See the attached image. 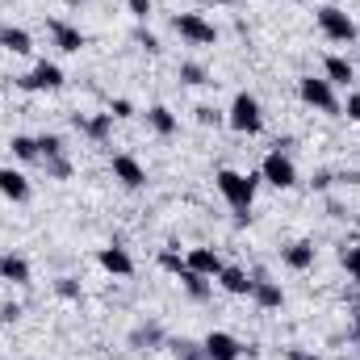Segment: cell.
Masks as SVG:
<instances>
[{
	"mask_svg": "<svg viewBox=\"0 0 360 360\" xmlns=\"http://www.w3.org/2000/svg\"><path fill=\"white\" fill-rule=\"evenodd\" d=\"M38 151H42V160H59L68 147H63V139H59V134H38Z\"/></svg>",
	"mask_w": 360,
	"mask_h": 360,
	"instance_id": "obj_25",
	"label": "cell"
},
{
	"mask_svg": "<svg viewBox=\"0 0 360 360\" xmlns=\"http://www.w3.org/2000/svg\"><path fill=\"white\" fill-rule=\"evenodd\" d=\"M134 42H139L147 55H160V38H155L151 30H139V34H134Z\"/></svg>",
	"mask_w": 360,
	"mask_h": 360,
	"instance_id": "obj_31",
	"label": "cell"
},
{
	"mask_svg": "<svg viewBox=\"0 0 360 360\" xmlns=\"http://www.w3.org/2000/svg\"><path fill=\"white\" fill-rule=\"evenodd\" d=\"M0 197H8V201H30V180L25 172H17V168H0Z\"/></svg>",
	"mask_w": 360,
	"mask_h": 360,
	"instance_id": "obj_16",
	"label": "cell"
},
{
	"mask_svg": "<svg viewBox=\"0 0 360 360\" xmlns=\"http://www.w3.org/2000/svg\"><path fill=\"white\" fill-rule=\"evenodd\" d=\"M260 180H269L272 188H293L297 184V168H293V160H289V151H269L264 155V164H260Z\"/></svg>",
	"mask_w": 360,
	"mask_h": 360,
	"instance_id": "obj_6",
	"label": "cell"
},
{
	"mask_svg": "<svg viewBox=\"0 0 360 360\" xmlns=\"http://www.w3.org/2000/svg\"><path fill=\"white\" fill-rule=\"evenodd\" d=\"M109 113H113V122H126V117H134V105H130L126 96H117V101L109 105Z\"/></svg>",
	"mask_w": 360,
	"mask_h": 360,
	"instance_id": "obj_32",
	"label": "cell"
},
{
	"mask_svg": "<svg viewBox=\"0 0 360 360\" xmlns=\"http://www.w3.org/2000/svg\"><path fill=\"white\" fill-rule=\"evenodd\" d=\"M340 260H344V269H348V276H352V281L360 285V243H352V248H344V256H340Z\"/></svg>",
	"mask_w": 360,
	"mask_h": 360,
	"instance_id": "obj_28",
	"label": "cell"
},
{
	"mask_svg": "<svg viewBox=\"0 0 360 360\" xmlns=\"http://www.w3.org/2000/svg\"><path fill=\"white\" fill-rule=\"evenodd\" d=\"M42 168H46V176H55V180H68L72 176V164L59 155V160H42Z\"/></svg>",
	"mask_w": 360,
	"mask_h": 360,
	"instance_id": "obj_30",
	"label": "cell"
},
{
	"mask_svg": "<svg viewBox=\"0 0 360 360\" xmlns=\"http://www.w3.org/2000/svg\"><path fill=\"white\" fill-rule=\"evenodd\" d=\"M252 302L260 310H281L285 306V289L276 281H269V272H252Z\"/></svg>",
	"mask_w": 360,
	"mask_h": 360,
	"instance_id": "obj_10",
	"label": "cell"
},
{
	"mask_svg": "<svg viewBox=\"0 0 360 360\" xmlns=\"http://www.w3.org/2000/svg\"><path fill=\"white\" fill-rule=\"evenodd\" d=\"M323 80L335 84V89H348V84L356 80V72H352V63H348L344 55H327V59H323Z\"/></svg>",
	"mask_w": 360,
	"mask_h": 360,
	"instance_id": "obj_15",
	"label": "cell"
},
{
	"mask_svg": "<svg viewBox=\"0 0 360 360\" xmlns=\"http://www.w3.org/2000/svg\"><path fill=\"white\" fill-rule=\"evenodd\" d=\"M172 352H176V360H205L201 344H188V340H172Z\"/></svg>",
	"mask_w": 360,
	"mask_h": 360,
	"instance_id": "obj_27",
	"label": "cell"
},
{
	"mask_svg": "<svg viewBox=\"0 0 360 360\" xmlns=\"http://www.w3.org/2000/svg\"><path fill=\"white\" fill-rule=\"evenodd\" d=\"M160 269L172 272V276H180V272H184V256H180V252H172V248H168V252H160Z\"/></svg>",
	"mask_w": 360,
	"mask_h": 360,
	"instance_id": "obj_29",
	"label": "cell"
},
{
	"mask_svg": "<svg viewBox=\"0 0 360 360\" xmlns=\"http://www.w3.org/2000/svg\"><path fill=\"white\" fill-rule=\"evenodd\" d=\"M218 285L226 293H235V297H252V276H248V269H239V264H226V269L218 272Z\"/></svg>",
	"mask_w": 360,
	"mask_h": 360,
	"instance_id": "obj_18",
	"label": "cell"
},
{
	"mask_svg": "<svg viewBox=\"0 0 360 360\" xmlns=\"http://www.w3.org/2000/svg\"><path fill=\"white\" fill-rule=\"evenodd\" d=\"M147 126H151V130H155L160 139H172V134L180 130L176 113H172L168 105H151V109H147Z\"/></svg>",
	"mask_w": 360,
	"mask_h": 360,
	"instance_id": "obj_20",
	"label": "cell"
},
{
	"mask_svg": "<svg viewBox=\"0 0 360 360\" xmlns=\"http://www.w3.org/2000/svg\"><path fill=\"white\" fill-rule=\"evenodd\" d=\"M46 34H51V42H55L63 55H80V51L89 46L84 30H80V25H72V21H59V17H51V21H46Z\"/></svg>",
	"mask_w": 360,
	"mask_h": 360,
	"instance_id": "obj_8",
	"label": "cell"
},
{
	"mask_svg": "<svg viewBox=\"0 0 360 360\" xmlns=\"http://www.w3.org/2000/svg\"><path fill=\"white\" fill-rule=\"evenodd\" d=\"M55 293H59L63 302H80V297H84V289H80L76 276H59V281H55Z\"/></svg>",
	"mask_w": 360,
	"mask_h": 360,
	"instance_id": "obj_26",
	"label": "cell"
},
{
	"mask_svg": "<svg viewBox=\"0 0 360 360\" xmlns=\"http://www.w3.org/2000/svg\"><path fill=\"white\" fill-rule=\"evenodd\" d=\"M314 21H319V30H323V38L327 42H340V46H348V42H356V21L340 8V4H323L319 13H314Z\"/></svg>",
	"mask_w": 360,
	"mask_h": 360,
	"instance_id": "obj_3",
	"label": "cell"
},
{
	"mask_svg": "<svg viewBox=\"0 0 360 360\" xmlns=\"http://www.w3.org/2000/svg\"><path fill=\"white\" fill-rule=\"evenodd\" d=\"M0 46H4L8 55H30V51H34V38H30V30H21V25H0Z\"/></svg>",
	"mask_w": 360,
	"mask_h": 360,
	"instance_id": "obj_19",
	"label": "cell"
},
{
	"mask_svg": "<svg viewBox=\"0 0 360 360\" xmlns=\"http://www.w3.org/2000/svg\"><path fill=\"white\" fill-rule=\"evenodd\" d=\"M0 319H4V323H17V319H21V306H13V302L0 306Z\"/></svg>",
	"mask_w": 360,
	"mask_h": 360,
	"instance_id": "obj_37",
	"label": "cell"
},
{
	"mask_svg": "<svg viewBox=\"0 0 360 360\" xmlns=\"http://www.w3.org/2000/svg\"><path fill=\"white\" fill-rule=\"evenodd\" d=\"M184 264H188L193 272H201V276H210V281H218V272L226 269V264H222V256H218L214 248H188Z\"/></svg>",
	"mask_w": 360,
	"mask_h": 360,
	"instance_id": "obj_12",
	"label": "cell"
},
{
	"mask_svg": "<svg viewBox=\"0 0 360 360\" xmlns=\"http://www.w3.org/2000/svg\"><path fill=\"white\" fill-rule=\"evenodd\" d=\"M226 126L239 130V134H260L264 130V109L252 92H235L231 109H226Z\"/></svg>",
	"mask_w": 360,
	"mask_h": 360,
	"instance_id": "obj_2",
	"label": "cell"
},
{
	"mask_svg": "<svg viewBox=\"0 0 360 360\" xmlns=\"http://www.w3.org/2000/svg\"><path fill=\"white\" fill-rule=\"evenodd\" d=\"M109 168H113V180H122L126 188H143V184H147V168H143L134 155H113Z\"/></svg>",
	"mask_w": 360,
	"mask_h": 360,
	"instance_id": "obj_13",
	"label": "cell"
},
{
	"mask_svg": "<svg viewBox=\"0 0 360 360\" xmlns=\"http://www.w3.org/2000/svg\"><path fill=\"white\" fill-rule=\"evenodd\" d=\"M180 84H193V89H197V84H210V72H205V68H201V63H180Z\"/></svg>",
	"mask_w": 360,
	"mask_h": 360,
	"instance_id": "obj_24",
	"label": "cell"
},
{
	"mask_svg": "<svg viewBox=\"0 0 360 360\" xmlns=\"http://www.w3.org/2000/svg\"><path fill=\"white\" fill-rule=\"evenodd\" d=\"M96 264H101L105 272H113V276H134V256H130L122 243L101 248V252H96Z\"/></svg>",
	"mask_w": 360,
	"mask_h": 360,
	"instance_id": "obj_11",
	"label": "cell"
},
{
	"mask_svg": "<svg viewBox=\"0 0 360 360\" xmlns=\"http://www.w3.org/2000/svg\"><path fill=\"white\" fill-rule=\"evenodd\" d=\"M13 160H21V164H42V151H38V139H30V134H13Z\"/></svg>",
	"mask_w": 360,
	"mask_h": 360,
	"instance_id": "obj_22",
	"label": "cell"
},
{
	"mask_svg": "<svg viewBox=\"0 0 360 360\" xmlns=\"http://www.w3.org/2000/svg\"><path fill=\"white\" fill-rule=\"evenodd\" d=\"M172 30H176L188 46H214V42H218L214 21H205L201 13H176V17H172Z\"/></svg>",
	"mask_w": 360,
	"mask_h": 360,
	"instance_id": "obj_5",
	"label": "cell"
},
{
	"mask_svg": "<svg viewBox=\"0 0 360 360\" xmlns=\"http://www.w3.org/2000/svg\"><path fill=\"white\" fill-rule=\"evenodd\" d=\"M193 113H197V122H201V126H218V122H222V113H218L214 105H197Z\"/></svg>",
	"mask_w": 360,
	"mask_h": 360,
	"instance_id": "obj_33",
	"label": "cell"
},
{
	"mask_svg": "<svg viewBox=\"0 0 360 360\" xmlns=\"http://www.w3.org/2000/svg\"><path fill=\"white\" fill-rule=\"evenodd\" d=\"M344 113H348V122H356V126H360V96H356V92L348 96V105H344Z\"/></svg>",
	"mask_w": 360,
	"mask_h": 360,
	"instance_id": "obj_36",
	"label": "cell"
},
{
	"mask_svg": "<svg viewBox=\"0 0 360 360\" xmlns=\"http://www.w3.org/2000/svg\"><path fill=\"white\" fill-rule=\"evenodd\" d=\"M30 276H34V272H30V260H25V256H13V252H8V256H0V281L30 285Z\"/></svg>",
	"mask_w": 360,
	"mask_h": 360,
	"instance_id": "obj_21",
	"label": "cell"
},
{
	"mask_svg": "<svg viewBox=\"0 0 360 360\" xmlns=\"http://www.w3.org/2000/svg\"><path fill=\"white\" fill-rule=\"evenodd\" d=\"M297 96L319 109V113H340V96H335V84H327L323 76H302L297 80Z\"/></svg>",
	"mask_w": 360,
	"mask_h": 360,
	"instance_id": "obj_4",
	"label": "cell"
},
{
	"mask_svg": "<svg viewBox=\"0 0 360 360\" xmlns=\"http://www.w3.org/2000/svg\"><path fill=\"white\" fill-rule=\"evenodd\" d=\"M289 360H323V356H314V352H306V348H289Z\"/></svg>",
	"mask_w": 360,
	"mask_h": 360,
	"instance_id": "obj_38",
	"label": "cell"
},
{
	"mask_svg": "<svg viewBox=\"0 0 360 360\" xmlns=\"http://www.w3.org/2000/svg\"><path fill=\"white\" fill-rule=\"evenodd\" d=\"M126 8H130L139 21H147V17H151V0H126Z\"/></svg>",
	"mask_w": 360,
	"mask_h": 360,
	"instance_id": "obj_35",
	"label": "cell"
},
{
	"mask_svg": "<svg viewBox=\"0 0 360 360\" xmlns=\"http://www.w3.org/2000/svg\"><path fill=\"white\" fill-rule=\"evenodd\" d=\"M243 348H248V344H239L231 331H210V335L201 340L205 360H239V356H243Z\"/></svg>",
	"mask_w": 360,
	"mask_h": 360,
	"instance_id": "obj_9",
	"label": "cell"
},
{
	"mask_svg": "<svg viewBox=\"0 0 360 360\" xmlns=\"http://www.w3.org/2000/svg\"><path fill=\"white\" fill-rule=\"evenodd\" d=\"M17 89L21 92H55V89H63V68L59 63H34L21 80H17Z\"/></svg>",
	"mask_w": 360,
	"mask_h": 360,
	"instance_id": "obj_7",
	"label": "cell"
},
{
	"mask_svg": "<svg viewBox=\"0 0 360 360\" xmlns=\"http://www.w3.org/2000/svg\"><path fill=\"white\" fill-rule=\"evenodd\" d=\"M214 184H218L222 201L239 214V222H248V218H252V201H256V184H260V176H256V172H235V168H222V172L214 176Z\"/></svg>",
	"mask_w": 360,
	"mask_h": 360,
	"instance_id": "obj_1",
	"label": "cell"
},
{
	"mask_svg": "<svg viewBox=\"0 0 360 360\" xmlns=\"http://www.w3.org/2000/svg\"><path fill=\"white\" fill-rule=\"evenodd\" d=\"M72 126H76L80 134H89L92 143H105V139L113 134V113H92V117L76 113V117H72Z\"/></svg>",
	"mask_w": 360,
	"mask_h": 360,
	"instance_id": "obj_14",
	"label": "cell"
},
{
	"mask_svg": "<svg viewBox=\"0 0 360 360\" xmlns=\"http://www.w3.org/2000/svg\"><path fill=\"white\" fill-rule=\"evenodd\" d=\"M180 285H184V293H188L193 302H205V297H210V276L193 272L188 264H184V272H180Z\"/></svg>",
	"mask_w": 360,
	"mask_h": 360,
	"instance_id": "obj_23",
	"label": "cell"
},
{
	"mask_svg": "<svg viewBox=\"0 0 360 360\" xmlns=\"http://www.w3.org/2000/svg\"><path fill=\"white\" fill-rule=\"evenodd\" d=\"M352 323H356V340H360V310H356V314H352Z\"/></svg>",
	"mask_w": 360,
	"mask_h": 360,
	"instance_id": "obj_39",
	"label": "cell"
},
{
	"mask_svg": "<svg viewBox=\"0 0 360 360\" xmlns=\"http://www.w3.org/2000/svg\"><path fill=\"white\" fill-rule=\"evenodd\" d=\"M164 335H160V327H139L134 331V344H160Z\"/></svg>",
	"mask_w": 360,
	"mask_h": 360,
	"instance_id": "obj_34",
	"label": "cell"
},
{
	"mask_svg": "<svg viewBox=\"0 0 360 360\" xmlns=\"http://www.w3.org/2000/svg\"><path fill=\"white\" fill-rule=\"evenodd\" d=\"M281 264L293 272H306L310 264H314V243L310 239H297V243H289L285 252H281Z\"/></svg>",
	"mask_w": 360,
	"mask_h": 360,
	"instance_id": "obj_17",
	"label": "cell"
}]
</instances>
